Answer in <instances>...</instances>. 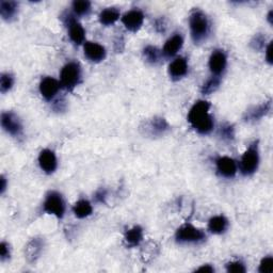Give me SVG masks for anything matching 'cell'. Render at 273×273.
<instances>
[{
	"label": "cell",
	"mask_w": 273,
	"mask_h": 273,
	"mask_svg": "<svg viewBox=\"0 0 273 273\" xmlns=\"http://www.w3.org/2000/svg\"><path fill=\"white\" fill-rule=\"evenodd\" d=\"M190 32L195 43H200L206 39L209 32V22L207 16L201 10H195L189 18Z\"/></svg>",
	"instance_id": "cell-2"
},
{
	"label": "cell",
	"mask_w": 273,
	"mask_h": 273,
	"mask_svg": "<svg viewBox=\"0 0 273 273\" xmlns=\"http://www.w3.org/2000/svg\"><path fill=\"white\" fill-rule=\"evenodd\" d=\"M259 164V151H258V141L256 140L249 145L246 151L241 157L240 161V171L243 175L249 176L254 174L257 171Z\"/></svg>",
	"instance_id": "cell-3"
},
{
	"label": "cell",
	"mask_w": 273,
	"mask_h": 273,
	"mask_svg": "<svg viewBox=\"0 0 273 273\" xmlns=\"http://www.w3.org/2000/svg\"><path fill=\"white\" fill-rule=\"evenodd\" d=\"M271 110V101L264 102L258 106H255L253 108L249 109L243 117L245 122H255L262 119L264 115H267Z\"/></svg>",
	"instance_id": "cell-18"
},
{
	"label": "cell",
	"mask_w": 273,
	"mask_h": 273,
	"mask_svg": "<svg viewBox=\"0 0 273 273\" xmlns=\"http://www.w3.org/2000/svg\"><path fill=\"white\" fill-rule=\"evenodd\" d=\"M18 10H19L18 3L7 2V0H2V2H0V15H2V18L7 22H10L15 18Z\"/></svg>",
	"instance_id": "cell-22"
},
{
	"label": "cell",
	"mask_w": 273,
	"mask_h": 273,
	"mask_svg": "<svg viewBox=\"0 0 273 273\" xmlns=\"http://www.w3.org/2000/svg\"><path fill=\"white\" fill-rule=\"evenodd\" d=\"M61 84L53 77H45L40 82V92L46 101H52L58 94Z\"/></svg>",
	"instance_id": "cell-12"
},
{
	"label": "cell",
	"mask_w": 273,
	"mask_h": 273,
	"mask_svg": "<svg viewBox=\"0 0 273 273\" xmlns=\"http://www.w3.org/2000/svg\"><path fill=\"white\" fill-rule=\"evenodd\" d=\"M188 73V62L184 57H178L173 60L169 65V75L172 79L178 80L187 75Z\"/></svg>",
	"instance_id": "cell-16"
},
{
	"label": "cell",
	"mask_w": 273,
	"mask_h": 273,
	"mask_svg": "<svg viewBox=\"0 0 273 273\" xmlns=\"http://www.w3.org/2000/svg\"><path fill=\"white\" fill-rule=\"evenodd\" d=\"M106 197H107V191L105 189L97 190L95 195H94V198L97 203H105Z\"/></svg>",
	"instance_id": "cell-35"
},
{
	"label": "cell",
	"mask_w": 273,
	"mask_h": 273,
	"mask_svg": "<svg viewBox=\"0 0 273 273\" xmlns=\"http://www.w3.org/2000/svg\"><path fill=\"white\" fill-rule=\"evenodd\" d=\"M145 128L151 136L159 137L164 135L165 132L170 129V125L165 119L160 117H155L146 124Z\"/></svg>",
	"instance_id": "cell-17"
},
{
	"label": "cell",
	"mask_w": 273,
	"mask_h": 273,
	"mask_svg": "<svg viewBox=\"0 0 273 273\" xmlns=\"http://www.w3.org/2000/svg\"><path fill=\"white\" fill-rule=\"evenodd\" d=\"M226 64H227V58L224 52L220 51V49H217V51H214L211 54L208 65H209V70L212 73L213 76L219 77L221 74L225 71Z\"/></svg>",
	"instance_id": "cell-10"
},
{
	"label": "cell",
	"mask_w": 273,
	"mask_h": 273,
	"mask_svg": "<svg viewBox=\"0 0 273 273\" xmlns=\"http://www.w3.org/2000/svg\"><path fill=\"white\" fill-rule=\"evenodd\" d=\"M93 207L87 200H79L73 207V212L78 219H85L92 214Z\"/></svg>",
	"instance_id": "cell-24"
},
{
	"label": "cell",
	"mask_w": 273,
	"mask_h": 273,
	"mask_svg": "<svg viewBox=\"0 0 273 273\" xmlns=\"http://www.w3.org/2000/svg\"><path fill=\"white\" fill-rule=\"evenodd\" d=\"M2 126L6 132L13 137H20L23 134V124L13 112H4L2 114Z\"/></svg>",
	"instance_id": "cell-8"
},
{
	"label": "cell",
	"mask_w": 273,
	"mask_h": 273,
	"mask_svg": "<svg viewBox=\"0 0 273 273\" xmlns=\"http://www.w3.org/2000/svg\"><path fill=\"white\" fill-rule=\"evenodd\" d=\"M44 250V240L42 238H33L28 242L26 249H25V255L30 263L36 262L42 254Z\"/></svg>",
	"instance_id": "cell-14"
},
{
	"label": "cell",
	"mask_w": 273,
	"mask_h": 273,
	"mask_svg": "<svg viewBox=\"0 0 273 273\" xmlns=\"http://www.w3.org/2000/svg\"><path fill=\"white\" fill-rule=\"evenodd\" d=\"M0 180H2V187H0V192H2V194H4L5 191H6V189H7V179L3 175L2 179H0Z\"/></svg>",
	"instance_id": "cell-38"
},
{
	"label": "cell",
	"mask_w": 273,
	"mask_h": 273,
	"mask_svg": "<svg viewBox=\"0 0 273 273\" xmlns=\"http://www.w3.org/2000/svg\"><path fill=\"white\" fill-rule=\"evenodd\" d=\"M39 164L41 169L47 173V174H53L58 165L56 154L52 150L45 148L39 155Z\"/></svg>",
	"instance_id": "cell-13"
},
{
	"label": "cell",
	"mask_w": 273,
	"mask_h": 273,
	"mask_svg": "<svg viewBox=\"0 0 273 273\" xmlns=\"http://www.w3.org/2000/svg\"><path fill=\"white\" fill-rule=\"evenodd\" d=\"M196 272H202V273H212L214 272V268L211 264H204V266L196 269Z\"/></svg>",
	"instance_id": "cell-37"
},
{
	"label": "cell",
	"mask_w": 273,
	"mask_h": 273,
	"mask_svg": "<svg viewBox=\"0 0 273 273\" xmlns=\"http://www.w3.org/2000/svg\"><path fill=\"white\" fill-rule=\"evenodd\" d=\"M266 60L271 65L273 63L272 60V42H270L266 48Z\"/></svg>",
	"instance_id": "cell-36"
},
{
	"label": "cell",
	"mask_w": 273,
	"mask_h": 273,
	"mask_svg": "<svg viewBox=\"0 0 273 273\" xmlns=\"http://www.w3.org/2000/svg\"><path fill=\"white\" fill-rule=\"evenodd\" d=\"M98 19L102 25L110 26L120 19V11L117 8H106L105 10L99 13Z\"/></svg>",
	"instance_id": "cell-23"
},
{
	"label": "cell",
	"mask_w": 273,
	"mask_h": 273,
	"mask_svg": "<svg viewBox=\"0 0 273 273\" xmlns=\"http://www.w3.org/2000/svg\"><path fill=\"white\" fill-rule=\"evenodd\" d=\"M144 22V14L140 10H130L123 15L122 23L127 30L137 32L142 27Z\"/></svg>",
	"instance_id": "cell-9"
},
{
	"label": "cell",
	"mask_w": 273,
	"mask_h": 273,
	"mask_svg": "<svg viewBox=\"0 0 273 273\" xmlns=\"http://www.w3.org/2000/svg\"><path fill=\"white\" fill-rule=\"evenodd\" d=\"M175 239L178 243H198L205 240L206 235L202 229L188 223L177 229Z\"/></svg>",
	"instance_id": "cell-6"
},
{
	"label": "cell",
	"mask_w": 273,
	"mask_h": 273,
	"mask_svg": "<svg viewBox=\"0 0 273 273\" xmlns=\"http://www.w3.org/2000/svg\"><path fill=\"white\" fill-rule=\"evenodd\" d=\"M220 137L225 141H231L235 138V128L229 123H225L220 127Z\"/></svg>",
	"instance_id": "cell-29"
},
{
	"label": "cell",
	"mask_w": 273,
	"mask_h": 273,
	"mask_svg": "<svg viewBox=\"0 0 273 273\" xmlns=\"http://www.w3.org/2000/svg\"><path fill=\"white\" fill-rule=\"evenodd\" d=\"M10 246L7 242H2L0 244V257H2V260H6L10 258Z\"/></svg>",
	"instance_id": "cell-33"
},
{
	"label": "cell",
	"mask_w": 273,
	"mask_h": 273,
	"mask_svg": "<svg viewBox=\"0 0 273 273\" xmlns=\"http://www.w3.org/2000/svg\"><path fill=\"white\" fill-rule=\"evenodd\" d=\"M228 227V221L227 219L220 214V216L212 217L208 222V229L210 233L220 235L223 234Z\"/></svg>",
	"instance_id": "cell-21"
},
{
	"label": "cell",
	"mask_w": 273,
	"mask_h": 273,
	"mask_svg": "<svg viewBox=\"0 0 273 273\" xmlns=\"http://www.w3.org/2000/svg\"><path fill=\"white\" fill-rule=\"evenodd\" d=\"M124 239H125V242L128 246H137L140 243H141L142 239H143V229L141 226L136 225L134 227H131L130 229H128L125 236H124Z\"/></svg>",
	"instance_id": "cell-20"
},
{
	"label": "cell",
	"mask_w": 273,
	"mask_h": 273,
	"mask_svg": "<svg viewBox=\"0 0 273 273\" xmlns=\"http://www.w3.org/2000/svg\"><path fill=\"white\" fill-rule=\"evenodd\" d=\"M226 271L229 273H244L246 269L243 262L235 260V261H230L226 264Z\"/></svg>",
	"instance_id": "cell-31"
},
{
	"label": "cell",
	"mask_w": 273,
	"mask_h": 273,
	"mask_svg": "<svg viewBox=\"0 0 273 273\" xmlns=\"http://www.w3.org/2000/svg\"><path fill=\"white\" fill-rule=\"evenodd\" d=\"M209 110L210 104L208 102L197 101L188 113V122L198 134L208 135L213 129L214 122Z\"/></svg>",
	"instance_id": "cell-1"
},
{
	"label": "cell",
	"mask_w": 273,
	"mask_h": 273,
	"mask_svg": "<svg viewBox=\"0 0 273 273\" xmlns=\"http://www.w3.org/2000/svg\"><path fill=\"white\" fill-rule=\"evenodd\" d=\"M258 271L260 273H272L273 272V257L272 256H266L263 257L259 263Z\"/></svg>",
	"instance_id": "cell-30"
},
{
	"label": "cell",
	"mask_w": 273,
	"mask_h": 273,
	"mask_svg": "<svg viewBox=\"0 0 273 273\" xmlns=\"http://www.w3.org/2000/svg\"><path fill=\"white\" fill-rule=\"evenodd\" d=\"M43 210L58 219H62L65 213V202L62 194L57 191L48 192L43 203Z\"/></svg>",
	"instance_id": "cell-5"
},
{
	"label": "cell",
	"mask_w": 273,
	"mask_h": 273,
	"mask_svg": "<svg viewBox=\"0 0 273 273\" xmlns=\"http://www.w3.org/2000/svg\"><path fill=\"white\" fill-rule=\"evenodd\" d=\"M216 167L219 174L225 178H231L237 173L236 161L227 156H222L216 160Z\"/></svg>",
	"instance_id": "cell-11"
},
{
	"label": "cell",
	"mask_w": 273,
	"mask_h": 273,
	"mask_svg": "<svg viewBox=\"0 0 273 273\" xmlns=\"http://www.w3.org/2000/svg\"><path fill=\"white\" fill-rule=\"evenodd\" d=\"M64 24L69 29V36L72 42L76 45H80L84 43L86 39V31L84 27L76 21L72 14H66L64 18Z\"/></svg>",
	"instance_id": "cell-7"
},
{
	"label": "cell",
	"mask_w": 273,
	"mask_h": 273,
	"mask_svg": "<svg viewBox=\"0 0 273 273\" xmlns=\"http://www.w3.org/2000/svg\"><path fill=\"white\" fill-rule=\"evenodd\" d=\"M184 45V39L181 37L179 33H175L174 36H172L167 42H165L163 49H162V54L168 57H174Z\"/></svg>",
	"instance_id": "cell-19"
},
{
	"label": "cell",
	"mask_w": 273,
	"mask_h": 273,
	"mask_svg": "<svg viewBox=\"0 0 273 273\" xmlns=\"http://www.w3.org/2000/svg\"><path fill=\"white\" fill-rule=\"evenodd\" d=\"M72 8L76 15H87L91 10V3L88 2V0H76V2L73 3Z\"/></svg>",
	"instance_id": "cell-26"
},
{
	"label": "cell",
	"mask_w": 273,
	"mask_h": 273,
	"mask_svg": "<svg viewBox=\"0 0 273 273\" xmlns=\"http://www.w3.org/2000/svg\"><path fill=\"white\" fill-rule=\"evenodd\" d=\"M81 78V69L77 62L66 63L60 73V84L66 90L72 91L77 87Z\"/></svg>",
	"instance_id": "cell-4"
},
{
	"label": "cell",
	"mask_w": 273,
	"mask_h": 273,
	"mask_svg": "<svg viewBox=\"0 0 273 273\" xmlns=\"http://www.w3.org/2000/svg\"><path fill=\"white\" fill-rule=\"evenodd\" d=\"M264 42H266V39L261 35V33H258L256 35L252 41H251V47L254 49V51H261V49L264 47Z\"/></svg>",
	"instance_id": "cell-32"
},
{
	"label": "cell",
	"mask_w": 273,
	"mask_h": 273,
	"mask_svg": "<svg viewBox=\"0 0 273 273\" xmlns=\"http://www.w3.org/2000/svg\"><path fill=\"white\" fill-rule=\"evenodd\" d=\"M143 56L145 58V60L151 63V64H156L157 62L159 61V57H160V54H159V51L157 49V47L155 46H146L144 49H143Z\"/></svg>",
	"instance_id": "cell-27"
},
{
	"label": "cell",
	"mask_w": 273,
	"mask_h": 273,
	"mask_svg": "<svg viewBox=\"0 0 273 273\" xmlns=\"http://www.w3.org/2000/svg\"><path fill=\"white\" fill-rule=\"evenodd\" d=\"M85 56L90 61L101 62L106 58V49L103 45L95 42H86L84 46Z\"/></svg>",
	"instance_id": "cell-15"
},
{
	"label": "cell",
	"mask_w": 273,
	"mask_h": 273,
	"mask_svg": "<svg viewBox=\"0 0 273 273\" xmlns=\"http://www.w3.org/2000/svg\"><path fill=\"white\" fill-rule=\"evenodd\" d=\"M155 30L158 33H164L165 30H167V22H165L164 18L157 19L154 24Z\"/></svg>",
	"instance_id": "cell-34"
},
{
	"label": "cell",
	"mask_w": 273,
	"mask_h": 273,
	"mask_svg": "<svg viewBox=\"0 0 273 273\" xmlns=\"http://www.w3.org/2000/svg\"><path fill=\"white\" fill-rule=\"evenodd\" d=\"M14 85V78L9 73H4L0 77V91L2 93H7L12 89Z\"/></svg>",
	"instance_id": "cell-28"
},
{
	"label": "cell",
	"mask_w": 273,
	"mask_h": 273,
	"mask_svg": "<svg viewBox=\"0 0 273 273\" xmlns=\"http://www.w3.org/2000/svg\"><path fill=\"white\" fill-rule=\"evenodd\" d=\"M267 20H268V22H269L270 25H273V10H270V12L268 13Z\"/></svg>",
	"instance_id": "cell-39"
},
{
	"label": "cell",
	"mask_w": 273,
	"mask_h": 273,
	"mask_svg": "<svg viewBox=\"0 0 273 273\" xmlns=\"http://www.w3.org/2000/svg\"><path fill=\"white\" fill-rule=\"evenodd\" d=\"M220 84H221V80L218 76H212L211 78H209L207 81L205 82V84L203 85L202 89H201V92L202 94L204 95H209L213 92H216V91L219 89L220 87Z\"/></svg>",
	"instance_id": "cell-25"
}]
</instances>
